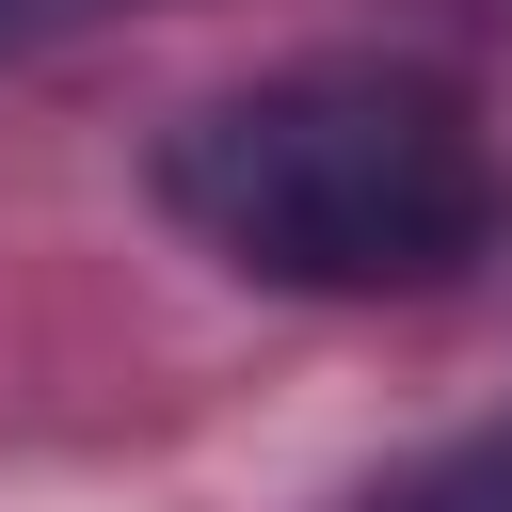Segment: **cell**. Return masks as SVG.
<instances>
[{
  "mask_svg": "<svg viewBox=\"0 0 512 512\" xmlns=\"http://www.w3.org/2000/svg\"><path fill=\"white\" fill-rule=\"evenodd\" d=\"M160 208L256 288L400 304L496 240V144L432 64L352 48V64H272V80H224L208 112H176Z\"/></svg>",
  "mask_w": 512,
  "mask_h": 512,
  "instance_id": "obj_1",
  "label": "cell"
},
{
  "mask_svg": "<svg viewBox=\"0 0 512 512\" xmlns=\"http://www.w3.org/2000/svg\"><path fill=\"white\" fill-rule=\"evenodd\" d=\"M80 16H112V0H0V64L48 48V32H80Z\"/></svg>",
  "mask_w": 512,
  "mask_h": 512,
  "instance_id": "obj_3",
  "label": "cell"
},
{
  "mask_svg": "<svg viewBox=\"0 0 512 512\" xmlns=\"http://www.w3.org/2000/svg\"><path fill=\"white\" fill-rule=\"evenodd\" d=\"M368 512H512V416L464 432V448H432V464H400Z\"/></svg>",
  "mask_w": 512,
  "mask_h": 512,
  "instance_id": "obj_2",
  "label": "cell"
}]
</instances>
